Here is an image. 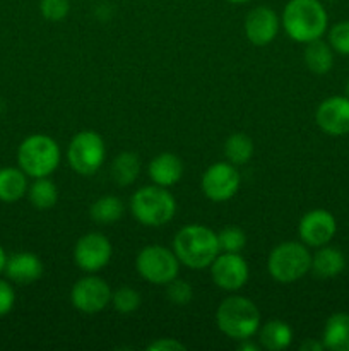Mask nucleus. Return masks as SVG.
Returning a JSON list of instances; mask_svg holds the SVG:
<instances>
[{
  "mask_svg": "<svg viewBox=\"0 0 349 351\" xmlns=\"http://www.w3.org/2000/svg\"><path fill=\"white\" fill-rule=\"evenodd\" d=\"M173 250L180 264L188 269H207L219 256L218 233L205 225L192 223L181 226L173 239Z\"/></svg>",
  "mask_w": 349,
  "mask_h": 351,
  "instance_id": "f257e3e1",
  "label": "nucleus"
},
{
  "mask_svg": "<svg viewBox=\"0 0 349 351\" xmlns=\"http://www.w3.org/2000/svg\"><path fill=\"white\" fill-rule=\"evenodd\" d=\"M281 24L296 43L320 40L328 27V16L320 0H289L284 5Z\"/></svg>",
  "mask_w": 349,
  "mask_h": 351,
  "instance_id": "f03ea898",
  "label": "nucleus"
},
{
  "mask_svg": "<svg viewBox=\"0 0 349 351\" xmlns=\"http://www.w3.org/2000/svg\"><path fill=\"white\" fill-rule=\"evenodd\" d=\"M216 324L229 339H252L260 328L259 307L250 298L233 295L224 298L216 311Z\"/></svg>",
  "mask_w": 349,
  "mask_h": 351,
  "instance_id": "7ed1b4c3",
  "label": "nucleus"
},
{
  "mask_svg": "<svg viewBox=\"0 0 349 351\" xmlns=\"http://www.w3.org/2000/svg\"><path fill=\"white\" fill-rule=\"evenodd\" d=\"M130 213L144 226L159 228L168 225L177 215L174 195L161 185H146L137 189L130 197Z\"/></svg>",
  "mask_w": 349,
  "mask_h": 351,
  "instance_id": "20e7f679",
  "label": "nucleus"
},
{
  "mask_svg": "<svg viewBox=\"0 0 349 351\" xmlns=\"http://www.w3.org/2000/svg\"><path fill=\"white\" fill-rule=\"evenodd\" d=\"M62 151L57 141L47 134H33L19 144L17 163L31 178L50 177L58 168Z\"/></svg>",
  "mask_w": 349,
  "mask_h": 351,
  "instance_id": "39448f33",
  "label": "nucleus"
},
{
  "mask_svg": "<svg viewBox=\"0 0 349 351\" xmlns=\"http://www.w3.org/2000/svg\"><path fill=\"white\" fill-rule=\"evenodd\" d=\"M311 269V254L301 242H283L270 250L267 271L277 283L291 285L307 276Z\"/></svg>",
  "mask_w": 349,
  "mask_h": 351,
  "instance_id": "423d86ee",
  "label": "nucleus"
},
{
  "mask_svg": "<svg viewBox=\"0 0 349 351\" xmlns=\"http://www.w3.org/2000/svg\"><path fill=\"white\" fill-rule=\"evenodd\" d=\"M135 269L139 276L147 283L166 287L170 281L178 278L180 261L173 249L163 245H147L137 254Z\"/></svg>",
  "mask_w": 349,
  "mask_h": 351,
  "instance_id": "0eeeda50",
  "label": "nucleus"
},
{
  "mask_svg": "<svg viewBox=\"0 0 349 351\" xmlns=\"http://www.w3.org/2000/svg\"><path fill=\"white\" fill-rule=\"evenodd\" d=\"M106 158L105 139L94 130H82L70 139L67 160L72 170L81 177H91L103 167Z\"/></svg>",
  "mask_w": 349,
  "mask_h": 351,
  "instance_id": "6e6552de",
  "label": "nucleus"
},
{
  "mask_svg": "<svg viewBox=\"0 0 349 351\" xmlns=\"http://www.w3.org/2000/svg\"><path fill=\"white\" fill-rule=\"evenodd\" d=\"M242 185L238 168L229 161H218L202 173L201 189L212 202H226L235 197Z\"/></svg>",
  "mask_w": 349,
  "mask_h": 351,
  "instance_id": "1a4fd4ad",
  "label": "nucleus"
},
{
  "mask_svg": "<svg viewBox=\"0 0 349 351\" xmlns=\"http://www.w3.org/2000/svg\"><path fill=\"white\" fill-rule=\"evenodd\" d=\"M112 288L103 278L88 274L74 283L70 290V302L81 314L94 315L112 304Z\"/></svg>",
  "mask_w": 349,
  "mask_h": 351,
  "instance_id": "9d476101",
  "label": "nucleus"
},
{
  "mask_svg": "<svg viewBox=\"0 0 349 351\" xmlns=\"http://www.w3.org/2000/svg\"><path fill=\"white\" fill-rule=\"evenodd\" d=\"M72 256L79 269L88 274H96L109 264L113 247L108 237L99 232H91L75 242Z\"/></svg>",
  "mask_w": 349,
  "mask_h": 351,
  "instance_id": "9b49d317",
  "label": "nucleus"
},
{
  "mask_svg": "<svg viewBox=\"0 0 349 351\" xmlns=\"http://www.w3.org/2000/svg\"><path fill=\"white\" fill-rule=\"evenodd\" d=\"M211 278L218 288L224 291H238L248 283V263L240 252H219L209 266Z\"/></svg>",
  "mask_w": 349,
  "mask_h": 351,
  "instance_id": "f8f14e48",
  "label": "nucleus"
},
{
  "mask_svg": "<svg viewBox=\"0 0 349 351\" xmlns=\"http://www.w3.org/2000/svg\"><path fill=\"white\" fill-rule=\"evenodd\" d=\"M337 232V221L327 209H311L305 213L298 225V233L305 245L324 247L331 242Z\"/></svg>",
  "mask_w": 349,
  "mask_h": 351,
  "instance_id": "ddd939ff",
  "label": "nucleus"
},
{
  "mask_svg": "<svg viewBox=\"0 0 349 351\" xmlns=\"http://www.w3.org/2000/svg\"><path fill=\"white\" fill-rule=\"evenodd\" d=\"M281 19L276 10L267 5H259L250 10L243 23L246 40L255 47H266L276 40L279 33Z\"/></svg>",
  "mask_w": 349,
  "mask_h": 351,
  "instance_id": "4468645a",
  "label": "nucleus"
},
{
  "mask_svg": "<svg viewBox=\"0 0 349 351\" xmlns=\"http://www.w3.org/2000/svg\"><path fill=\"white\" fill-rule=\"evenodd\" d=\"M317 125L322 132L332 137L349 134V98L348 96H331L318 105L315 113Z\"/></svg>",
  "mask_w": 349,
  "mask_h": 351,
  "instance_id": "2eb2a0df",
  "label": "nucleus"
},
{
  "mask_svg": "<svg viewBox=\"0 0 349 351\" xmlns=\"http://www.w3.org/2000/svg\"><path fill=\"white\" fill-rule=\"evenodd\" d=\"M43 263L40 257L33 252H16L10 257H7L5 269L3 273L7 274L12 283L26 287V285L34 283L43 276Z\"/></svg>",
  "mask_w": 349,
  "mask_h": 351,
  "instance_id": "dca6fc26",
  "label": "nucleus"
},
{
  "mask_svg": "<svg viewBox=\"0 0 349 351\" xmlns=\"http://www.w3.org/2000/svg\"><path fill=\"white\" fill-rule=\"evenodd\" d=\"M149 177L153 184L161 187H173L183 177V161L173 153H161L149 163Z\"/></svg>",
  "mask_w": 349,
  "mask_h": 351,
  "instance_id": "f3484780",
  "label": "nucleus"
},
{
  "mask_svg": "<svg viewBox=\"0 0 349 351\" xmlns=\"http://www.w3.org/2000/svg\"><path fill=\"white\" fill-rule=\"evenodd\" d=\"M346 256L342 250L335 247L327 245L318 247L317 252L311 256V273L317 278L327 280V278H335L344 271Z\"/></svg>",
  "mask_w": 349,
  "mask_h": 351,
  "instance_id": "a211bd4d",
  "label": "nucleus"
},
{
  "mask_svg": "<svg viewBox=\"0 0 349 351\" xmlns=\"http://www.w3.org/2000/svg\"><path fill=\"white\" fill-rule=\"evenodd\" d=\"M257 332H259L260 346L267 351H284L293 343V329L281 319L263 322Z\"/></svg>",
  "mask_w": 349,
  "mask_h": 351,
  "instance_id": "6ab92c4d",
  "label": "nucleus"
},
{
  "mask_svg": "<svg viewBox=\"0 0 349 351\" xmlns=\"http://www.w3.org/2000/svg\"><path fill=\"white\" fill-rule=\"evenodd\" d=\"M322 343L325 350L349 351V314L337 312L325 321Z\"/></svg>",
  "mask_w": 349,
  "mask_h": 351,
  "instance_id": "aec40b11",
  "label": "nucleus"
},
{
  "mask_svg": "<svg viewBox=\"0 0 349 351\" xmlns=\"http://www.w3.org/2000/svg\"><path fill=\"white\" fill-rule=\"evenodd\" d=\"M27 189H29L27 175L21 168H0V201L5 204H14L27 194Z\"/></svg>",
  "mask_w": 349,
  "mask_h": 351,
  "instance_id": "412c9836",
  "label": "nucleus"
},
{
  "mask_svg": "<svg viewBox=\"0 0 349 351\" xmlns=\"http://www.w3.org/2000/svg\"><path fill=\"white\" fill-rule=\"evenodd\" d=\"M305 64H307L308 71L313 72L317 75H324L327 72H331V69L334 67V50L328 43H325L324 40H315L307 43L305 48Z\"/></svg>",
  "mask_w": 349,
  "mask_h": 351,
  "instance_id": "4be33fe9",
  "label": "nucleus"
},
{
  "mask_svg": "<svg viewBox=\"0 0 349 351\" xmlns=\"http://www.w3.org/2000/svg\"><path fill=\"white\" fill-rule=\"evenodd\" d=\"M113 182L118 187H129L133 182L139 178L140 173V160L135 153L130 151H123V153L116 154L115 160L112 161V168H109Z\"/></svg>",
  "mask_w": 349,
  "mask_h": 351,
  "instance_id": "5701e85b",
  "label": "nucleus"
},
{
  "mask_svg": "<svg viewBox=\"0 0 349 351\" xmlns=\"http://www.w3.org/2000/svg\"><path fill=\"white\" fill-rule=\"evenodd\" d=\"M123 213H125V206H123L122 199L116 195H101L96 199L89 208V216L92 221L98 225H112L122 219Z\"/></svg>",
  "mask_w": 349,
  "mask_h": 351,
  "instance_id": "b1692460",
  "label": "nucleus"
},
{
  "mask_svg": "<svg viewBox=\"0 0 349 351\" xmlns=\"http://www.w3.org/2000/svg\"><path fill=\"white\" fill-rule=\"evenodd\" d=\"M255 153V144L252 137L243 132H235L224 141V158L235 167L246 165Z\"/></svg>",
  "mask_w": 349,
  "mask_h": 351,
  "instance_id": "393cba45",
  "label": "nucleus"
},
{
  "mask_svg": "<svg viewBox=\"0 0 349 351\" xmlns=\"http://www.w3.org/2000/svg\"><path fill=\"white\" fill-rule=\"evenodd\" d=\"M27 199L36 209H51L58 201V189L50 177L34 178L33 184L27 189Z\"/></svg>",
  "mask_w": 349,
  "mask_h": 351,
  "instance_id": "a878e982",
  "label": "nucleus"
},
{
  "mask_svg": "<svg viewBox=\"0 0 349 351\" xmlns=\"http://www.w3.org/2000/svg\"><path fill=\"white\" fill-rule=\"evenodd\" d=\"M140 293L130 287H120L112 293V305L118 314L129 315L139 311L140 307Z\"/></svg>",
  "mask_w": 349,
  "mask_h": 351,
  "instance_id": "bb28decb",
  "label": "nucleus"
},
{
  "mask_svg": "<svg viewBox=\"0 0 349 351\" xmlns=\"http://www.w3.org/2000/svg\"><path fill=\"white\" fill-rule=\"evenodd\" d=\"M221 252H242L246 245V235L240 226H224L218 233Z\"/></svg>",
  "mask_w": 349,
  "mask_h": 351,
  "instance_id": "cd10ccee",
  "label": "nucleus"
},
{
  "mask_svg": "<svg viewBox=\"0 0 349 351\" xmlns=\"http://www.w3.org/2000/svg\"><path fill=\"white\" fill-rule=\"evenodd\" d=\"M328 45L339 55H349V21L335 23L328 29Z\"/></svg>",
  "mask_w": 349,
  "mask_h": 351,
  "instance_id": "c85d7f7f",
  "label": "nucleus"
},
{
  "mask_svg": "<svg viewBox=\"0 0 349 351\" xmlns=\"http://www.w3.org/2000/svg\"><path fill=\"white\" fill-rule=\"evenodd\" d=\"M70 0H40V12L50 23H60L68 16Z\"/></svg>",
  "mask_w": 349,
  "mask_h": 351,
  "instance_id": "c756f323",
  "label": "nucleus"
},
{
  "mask_svg": "<svg viewBox=\"0 0 349 351\" xmlns=\"http://www.w3.org/2000/svg\"><path fill=\"white\" fill-rule=\"evenodd\" d=\"M166 298L174 305H187L194 298V288L185 280L174 278L166 285Z\"/></svg>",
  "mask_w": 349,
  "mask_h": 351,
  "instance_id": "7c9ffc66",
  "label": "nucleus"
},
{
  "mask_svg": "<svg viewBox=\"0 0 349 351\" xmlns=\"http://www.w3.org/2000/svg\"><path fill=\"white\" fill-rule=\"evenodd\" d=\"M16 305V291L14 287L5 280H0V317L10 314Z\"/></svg>",
  "mask_w": 349,
  "mask_h": 351,
  "instance_id": "2f4dec72",
  "label": "nucleus"
},
{
  "mask_svg": "<svg viewBox=\"0 0 349 351\" xmlns=\"http://www.w3.org/2000/svg\"><path fill=\"white\" fill-rule=\"evenodd\" d=\"M147 350H151V351H185L187 350V346L174 338H159V339H156V341L149 343V345H147Z\"/></svg>",
  "mask_w": 349,
  "mask_h": 351,
  "instance_id": "473e14b6",
  "label": "nucleus"
},
{
  "mask_svg": "<svg viewBox=\"0 0 349 351\" xmlns=\"http://www.w3.org/2000/svg\"><path fill=\"white\" fill-rule=\"evenodd\" d=\"M301 351H322L325 350L324 343L322 341H315V339H307V341L301 343L300 346Z\"/></svg>",
  "mask_w": 349,
  "mask_h": 351,
  "instance_id": "72a5a7b5",
  "label": "nucleus"
},
{
  "mask_svg": "<svg viewBox=\"0 0 349 351\" xmlns=\"http://www.w3.org/2000/svg\"><path fill=\"white\" fill-rule=\"evenodd\" d=\"M238 350L240 351H257L259 350V346H257L255 343H250V339H243V341H240Z\"/></svg>",
  "mask_w": 349,
  "mask_h": 351,
  "instance_id": "f704fd0d",
  "label": "nucleus"
},
{
  "mask_svg": "<svg viewBox=\"0 0 349 351\" xmlns=\"http://www.w3.org/2000/svg\"><path fill=\"white\" fill-rule=\"evenodd\" d=\"M5 263H7V254L5 250H3V247L0 245V274H2L3 269H5Z\"/></svg>",
  "mask_w": 349,
  "mask_h": 351,
  "instance_id": "c9c22d12",
  "label": "nucleus"
},
{
  "mask_svg": "<svg viewBox=\"0 0 349 351\" xmlns=\"http://www.w3.org/2000/svg\"><path fill=\"white\" fill-rule=\"evenodd\" d=\"M229 3H246V2H252V0H226Z\"/></svg>",
  "mask_w": 349,
  "mask_h": 351,
  "instance_id": "e433bc0d",
  "label": "nucleus"
},
{
  "mask_svg": "<svg viewBox=\"0 0 349 351\" xmlns=\"http://www.w3.org/2000/svg\"><path fill=\"white\" fill-rule=\"evenodd\" d=\"M344 91H346V96H348V98H349V79H348V82H346V88H344Z\"/></svg>",
  "mask_w": 349,
  "mask_h": 351,
  "instance_id": "4c0bfd02",
  "label": "nucleus"
}]
</instances>
